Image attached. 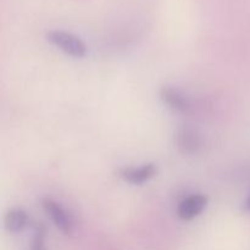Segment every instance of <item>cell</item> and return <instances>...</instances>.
Instances as JSON below:
<instances>
[{
	"label": "cell",
	"mask_w": 250,
	"mask_h": 250,
	"mask_svg": "<svg viewBox=\"0 0 250 250\" xmlns=\"http://www.w3.org/2000/svg\"><path fill=\"white\" fill-rule=\"evenodd\" d=\"M46 41L72 58L82 59L87 55V46L82 39L68 32L50 31L46 33Z\"/></svg>",
	"instance_id": "cell-1"
},
{
	"label": "cell",
	"mask_w": 250,
	"mask_h": 250,
	"mask_svg": "<svg viewBox=\"0 0 250 250\" xmlns=\"http://www.w3.org/2000/svg\"><path fill=\"white\" fill-rule=\"evenodd\" d=\"M42 205H43L44 211L48 214V216L50 217L54 225L63 234H67L68 236V234L72 233L73 229H75L73 219L60 203L55 202V200L50 199V198H44L42 200Z\"/></svg>",
	"instance_id": "cell-2"
},
{
	"label": "cell",
	"mask_w": 250,
	"mask_h": 250,
	"mask_svg": "<svg viewBox=\"0 0 250 250\" xmlns=\"http://www.w3.org/2000/svg\"><path fill=\"white\" fill-rule=\"evenodd\" d=\"M176 144L178 150L185 155H195L202 149L203 141L197 129L190 126H183L178 129Z\"/></svg>",
	"instance_id": "cell-3"
},
{
	"label": "cell",
	"mask_w": 250,
	"mask_h": 250,
	"mask_svg": "<svg viewBox=\"0 0 250 250\" xmlns=\"http://www.w3.org/2000/svg\"><path fill=\"white\" fill-rule=\"evenodd\" d=\"M160 98L164 104L176 112L188 114L192 109V104L188 97L172 85H163L160 88Z\"/></svg>",
	"instance_id": "cell-4"
},
{
	"label": "cell",
	"mask_w": 250,
	"mask_h": 250,
	"mask_svg": "<svg viewBox=\"0 0 250 250\" xmlns=\"http://www.w3.org/2000/svg\"><path fill=\"white\" fill-rule=\"evenodd\" d=\"M158 173V166L153 163L144 164L139 167H124L119 171V176L131 185H143L154 178Z\"/></svg>",
	"instance_id": "cell-5"
},
{
	"label": "cell",
	"mask_w": 250,
	"mask_h": 250,
	"mask_svg": "<svg viewBox=\"0 0 250 250\" xmlns=\"http://www.w3.org/2000/svg\"><path fill=\"white\" fill-rule=\"evenodd\" d=\"M208 202H209L208 197L203 194H194L186 198L182 202H180L177 207L178 217L183 221H190L195 219L204 211Z\"/></svg>",
	"instance_id": "cell-6"
},
{
	"label": "cell",
	"mask_w": 250,
	"mask_h": 250,
	"mask_svg": "<svg viewBox=\"0 0 250 250\" xmlns=\"http://www.w3.org/2000/svg\"><path fill=\"white\" fill-rule=\"evenodd\" d=\"M27 224H28V215L20 208H14L5 215L4 226L10 233H19L27 226Z\"/></svg>",
	"instance_id": "cell-7"
},
{
	"label": "cell",
	"mask_w": 250,
	"mask_h": 250,
	"mask_svg": "<svg viewBox=\"0 0 250 250\" xmlns=\"http://www.w3.org/2000/svg\"><path fill=\"white\" fill-rule=\"evenodd\" d=\"M29 250H48L45 246V227L43 225H37L34 229L33 239Z\"/></svg>",
	"instance_id": "cell-8"
},
{
	"label": "cell",
	"mask_w": 250,
	"mask_h": 250,
	"mask_svg": "<svg viewBox=\"0 0 250 250\" xmlns=\"http://www.w3.org/2000/svg\"><path fill=\"white\" fill-rule=\"evenodd\" d=\"M244 210H246V211L250 212V194H249V197L247 198L246 203H244Z\"/></svg>",
	"instance_id": "cell-9"
}]
</instances>
